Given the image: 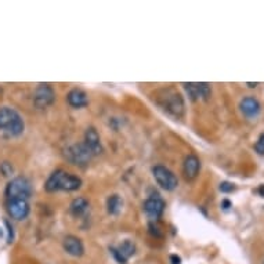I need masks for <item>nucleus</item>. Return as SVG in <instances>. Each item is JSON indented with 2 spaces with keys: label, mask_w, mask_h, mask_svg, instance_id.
<instances>
[{
  "label": "nucleus",
  "mask_w": 264,
  "mask_h": 264,
  "mask_svg": "<svg viewBox=\"0 0 264 264\" xmlns=\"http://www.w3.org/2000/svg\"><path fill=\"white\" fill-rule=\"evenodd\" d=\"M82 185V180L78 176H74L65 172L63 169L56 170L51 173L46 181V190L48 192H56V191H76L79 190Z\"/></svg>",
  "instance_id": "f257e3e1"
},
{
  "label": "nucleus",
  "mask_w": 264,
  "mask_h": 264,
  "mask_svg": "<svg viewBox=\"0 0 264 264\" xmlns=\"http://www.w3.org/2000/svg\"><path fill=\"white\" fill-rule=\"evenodd\" d=\"M25 123L21 115L10 107L0 108V132L10 137H17L24 133Z\"/></svg>",
  "instance_id": "f03ea898"
},
{
  "label": "nucleus",
  "mask_w": 264,
  "mask_h": 264,
  "mask_svg": "<svg viewBox=\"0 0 264 264\" xmlns=\"http://www.w3.org/2000/svg\"><path fill=\"white\" fill-rule=\"evenodd\" d=\"M159 105L175 117H181L184 114V101L183 97L173 89H164L158 94Z\"/></svg>",
  "instance_id": "7ed1b4c3"
},
{
  "label": "nucleus",
  "mask_w": 264,
  "mask_h": 264,
  "mask_svg": "<svg viewBox=\"0 0 264 264\" xmlns=\"http://www.w3.org/2000/svg\"><path fill=\"white\" fill-rule=\"evenodd\" d=\"M32 185L29 180L25 177H16L6 187V195L9 199H25L31 196Z\"/></svg>",
  "instance_id": "20e7f679"
},
{
  "label": "nucleus",
  "mask_w": 264,
  "mask_h": 264,
  "mask_svg": "<svg viewBox=\"0 0 264 264\" xmlns=\"http://www.w3.org/2000/svg\"><path fill=\"white\" fill-rule=\"evenodd\" d=\"M67 158L69 162L78 166H86L93 158V153L90 151L85 143L74 144L67 149Z\"/></svg>",
  "instance_id": "39448f33"
},
{
  "label": "nucleus",
  "mask_w": 264,
  "mask_h": 264,
  "mask_svg": "<svg viewBox=\"0 0 264 264\" xmlns=\"http://www.w3.org/2000/svg\"><path fill=\"white\" fill-rule=\"evenodd\" d=\"M153 177L156 180V183H158L164 190L166 191H173L179 185V180L176 177V175L169 170L168 168H165V166H155L152 169Z\"/></svg>",
  "instance_id": "423d86ee"
},
{
  "label": "nucleus",
  "mask_w": 264,
  "mask_h": 264,
  "mask_svg": "<svg viewBox=\"0 0 264 264\" xmlns=\"http://www.w3.org/2000/svg\"><path fill=\"white\" fill-rule=\"evenodd\" d=\"M183 86L191 101L209 100L212 94V87L209 83H183Z\"/></svg>",
  "instance_id": "0eeeda50"
},
{
  "label": "nucleus",
  "mask_w": 264,
  "mask_h": 264,
  "mask_svg": "<svg viewBox=\"0 0 264 264\" xmlns=\"http://www.w3.org/2000/svg\"><path fill=\"white\" fill-rule=\"evenodd\" d=\"M54 98H56V94H54V90L51 89L50 85H39L37 86L36 91H35V105L37 108H47L48 105L53 104Z\"/></svg>",
  "instance_id": "6e6552de"
},
{
  "label": "nucleus",
  "mask_w": 264,
  "mask_h": 264,
  "mask_svg": "<svg viewBox=\"0 0 264 264\" xmlns=\"http://www.w3.org/2000/svg\"><path fill=\"white\" fill-rule=\"evenodd\" d=\"M7 210L13 219L22 220L29 213V205L25 199H10L9 205H7Z\"/></svg>",
  "instance_id": "1a4fd4ad"
},
{
  "label": "nucleus",
  "mask_w": 264,
  "mask_h": 264,
  "mask_svg": "<svg viewBox=\"0 0 264 264\" xmlns=\"http://www.w3.org/2000/svg\"><path fill=\"white\" fill-rule=\"evenodd\" d=\"M63 246L64 250L71 256H74V257H80L82 254L85 253V246H83L82 241L79 238L74 237V235H68V237L64 238Z\"/></svg>",
  "instance_id": "9d476101"
},
{
  "label": "nucleus",
  "mask_w": 264,
  "mask_h": 264,
  "mask_svg": "<svg viewBox=\"0 0 264 264\" xmlns=\"http://www.w3.org/2000/svg\"><path fill=\"white\" fill-rule=\"evenodd\" d=\"M85 144L87 145V148H89L90 151H91L93 156L102 153V144H101L100 136H98V133H97V130H95L94 127H89V129L86 130Z\"/></svg>",
  "instance_id": "9b49d317"
},
{
  "label": "nucleus",
  "mask_w": 264,
  "mask_h": 264,
  "mask_svg": "<svg viewBox=\"0 0 264 264\" xmlns=\"http://www.w3.org/2000/svg\"><path fill=\"white\" fill-rule=\"evenodd\" d=\"M239 108H241V112L246 118H256L260 114L261 105H260L257 98H254V97H245L241 101Z\"/></svg>",
  "instance_id": "f8f14e48"
},
{
  "label": "nucleus",
  "mask_w": 264,
  "mask_h": 264,
  "mask_svg": "<svg viewBox=\"0 0 264 264\" xmlns=\"http://www.w3.org/2000/svg\"><path fill=\"white\" fill-rule=\"evenodd\" d=\"M201 170V161L195 155H188L183 165V173L187 180H194Z\"/></svg>",
  "instance_id": "ddd939ff"
},
{
  "label": "nucleus",
  "mask_w": 264,
  "mask_h": 264,
  "mask_svg": "<svg viewBox=\"0 0 264 264\" xmlns=\"http://www.w3.org/2000/svg\"><path fill=\"white\" fill-rule=\"evenodd\" d=\"M165 210V202L161 198H149L144 202V212L147 213L148 216L156 220L161 217V215Z\"/></svg>",
  "instance_id": "4468645a"
},
{
  "label": "nucleus",
  "mask_w": 264,
  "mask_h": 264,
  "mask_svg": "<svg viewBox=\"0 0 264 264\" xmlns=\"http://www.w3.org/2000/svg\"><path fill=\"white\" fill-rule=\"evenodd\" d=\"M67 101H68L69 105L74 107V108H82V107H86L89 104L87 94L80 89L71 90L67 95Z\"/></svg>",
  "instance_id": "2eb2a0df"
},
{
  "label": "nucleus",
  "mask_w": 264,
  "mask_h": 264,
  "mask_svg": "<svg viewBox=\"0 0 264 264\" xmlns=\"http://www.w3.org/2000/svg\"><path fill=\"white\" fill-rule=\"evenodd\" d=\"M118 253L121 254V257L127 263V260L132 257L133 254L136 253V245L132 242V241H129V239H126V241H123V242L119 245L117 248Z\"/></svg>",
  "instance_id": "dca6fc26"
},
{
  "label": "nucleus",
  "mask_w": 264,
  "mask_h": 264,
  "mask_svg": "<svg viewBox=\"0 0 264 264\" xmlns=\"http://www.w3.org/2000/svg\"><path fill=\"white\" fill-rule=\"evenodd\" d=\"M87 209H89V202L86 201L85 198H76V199L71 202V206H69V210L74 216L85 215Z\"/></svg>",
  "instance_id": "f3484780"
},
{
  "label": "nucleus",
  "mask_w": 264,
  "mask_h": 264,
  "mask_svg": "<svg viewBox=\"0 0 264 264\" xmlns=\"http://www.w3.org/2000/svg\"><path fill=\"white\" fill-rule=\"evenodd\" d=\"M107 207L111 215H118L122 207V199L118 195H112L107 201Z\"/></svg>",
  "instance_id": "a211bd4d"
},
{
  "label": "nucleus",
  "mask_w": 264,
  "mask_h": 264,
  "mask_svg": "<svg viewBox=\"0 0 264 264\" xmlns=\"http://www.w3.org/2000/svg\"><path fill=\"white\" fill-rule=\"evenodd\" d=\"M254 149L260 155H264V133L260 136L259 140L256 141V144H254Z\"/></svg>",
  "instance_id": "6ab92c4d"
},
{
  "label": "nucleus",
  "mask_w": 264,
  "mask_h": 264,
  "mask_svg": "<svg viewBox=\"0 0 264 264\" xmlns=\"http://www.w3.org/2000/svg\"><path fill=\"white\" fill-rule=\"evenodd\" d=\"M0 170H2L3 176H10L13 173V166L9 162H3L0 165Z\"/></svg>",
  "instance_id": "aec40b11"
},
{
  "label": "nucleus",
  "mask_w": 264,
  "mask_h": 264,
  "mask_svg": "<svg viewBox=\"0 0 264 264\" xmlns=\"http://www.w3.org/2000/svg\"><path fill=\"white\" fill-rule=\"evenodd\" d=\"M6 227H7V242L11 243L13 242V238H14V231H13V227H11V224L7 220H5Z\"/></svg>",
  "instance_id": "412c9836"
},
{
  "label": "nucleus",
  "mask_w": 264,
  "mask_h": 264,
  "mask_svg": "<svg viewBox=\"0 0 264 264\" xmlns=\"http://www.w3.org/2000/svg\"><path fill=\"white\" fill-rule=\"evenodd\" d=\"M234 184H231V183H222L220 184V191L222 192H231V191H234Z\"/></svg>",
  "instance_id": "4be33fe9"
},
{
  "label": "nucleus",
  "mask_w": 264,
  "mask_h": 264,
  "mask_svg": "<svg viewBox=\"0 0 264 264\" xmlns=\"http://www.w3.org/2000/svg\"><path fill=\"white\" fill-rule=\"evenodd\" d=\"M223 206H224V209H228V207H230V202L224 201L223 202Z\"/></svg>",
  "instance_id": "5701e85b"
},
{
  "label": "nucleus",
  "mask_w": 264,
  "mask_h": 264,
  "mask_svg": "<svg viewBox=\"0 0 264 264\" xmlns=\"http://www.w3.org/2000/svg\"><path fill=\"white\" fill-rule=\"evenodd\" d=\"M249 87H256L257 86V83H248Z\"/></svg>",
  "instance_id": "b1692460"
},
{
  "label": "nucleus",
  "mask_w": 264,
  "mask_h": 264,
  "mask_svg": "<svg viewBox=\"0 0 264 264\" xmlns=\"http://www.w3.org/2000/svg\"><path fill=\"white\" fill-rule=\"evenodd\" d=\"M260 192H261V195L264 196V185H261V187H260Z\"/></svg>",
  "instance_id": "393cba45"
}]
</instances>
